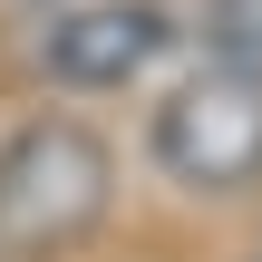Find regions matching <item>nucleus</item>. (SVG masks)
<instances>
[{"instance_id":"nucleus-1","label":"nucleus","mask_w":262,"mask_h":262,"mask_svg":"<svg viewBox=\"0 0 262 262\" xmlns=\"http://www.w3.org/2000/svg\"><path fill=\"white\" fill-rule=\"evenodd\" d=\"M117 204V146L88 117H29L0 136V262L78 253Z\"/></svg>"},{"instance_id":"nucleus-2","label":"nucleus","mask_w":262,"mask_h":262,"mask_svg":"<svg viewBox=\"0 0 262 262\" xmlns=\"http://www.w3.org/2000/svg\"><path fill=\"white\" fill-rule=\"evenodd\" d=\"M146 156L185 194H253L262 185V68L204 58L194 78H175L146 117Z\"/></svg>"},{"instance_id":"nucleus-3","label":"nucleus","mask_w":262,"mask_h":262,"mask_svg":"<svg viewBox=\"0 0 262 262\" xmlns=\"http://www.w3.org/2000/svg\"><path fill=\"white\" fill-rule=\"evenodd\" d=\"M165 49H175L165 0H58L49 29H39V68H49L58 88H78V97L136 88Z\"/></svg>"},{"instance_id":"nucleus-4","label":"nucleus","mask_w":262,"mask_h":262,"mask_svg":"<svg viewBox=\"0 0 262 262\" xmlns=\"http://www.w3.org/2000/svg\"><path fill=\"white\" fill-rule=\"evenodd\" d=\"M194 29H204V49L224 68H262V0H204Z\"/></svg>"},{"instance_id":"nucleus-5","label":"nucleus","mask_w":262,"mask_h":262,"mask_svg":"<svg viewBox=\"0 0 262 262\" xmlns=\"http://www.w3.org/2000/svg\"><path fill=\"white\" fill-rule=\"evenodd\" d=\"M39 10H58V0H39Z\"/></svg>"},{"instance_id":"nucleus-6","label":"nucleus","mask_w":262,"mask_h":262,"mask_svg":"<svg viewBox=\"0 0 262 262\" xmlns=\"http://www.w3.org/2000/svg\"><path fill=\"white\" fill-rule=\"evenodd\" d=\"M253 262H262V253H253Z\"/></svg>"}]
</instances>
